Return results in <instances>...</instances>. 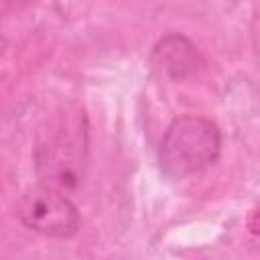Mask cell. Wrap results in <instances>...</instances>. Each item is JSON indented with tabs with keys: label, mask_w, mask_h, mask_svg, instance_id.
<instances>
[{
	"label": "cell",
	"mask_w": 260,
	"mask_h": 260,
	"mask_svg": "<svg viewBox=\"0 0 260 260\" xmlns=\"http://www.w3.org/2000/svg\"><path fill=\"white\" fill-rule=\"evenodd\" d=\"M14 213L26 230L45 238L67 240L73 238L81 225L79 211L67 193L43 183L22 191Z\"/></svg>",
	"instance_id": "obj_3"
},
{
	"label": "cell",
	"mask_w": 260,
	"mask_h": 260,
	"mask_svg": "<svg viewBox=\"0 0 260 260\" xmlns=\"http://www.w3.org/2000/svg\"><path fill=\"white\" fill-rule=\"evenodd\" d=\"M219 154V126L209 118L185 114L167 126L158 148V162L165 177L181 181L213 167Z\"/></svg>",
	"instance_id": "obj_2"
},
{
	"label": "cell",
	"mask_w": 260,
	"mask_h": 260,
	"mask_svg": "<svg viewBox=\"0 0 260 260\" xmlns=\"http://www.w3.org/2000/svg\"><path fill=\"white\" fill-rule=\"evenodd\" d=\"M87 118L83 110L59 112L47 122L35 146V171L43 185L59 191L75 189L87 169Z\"/></svg>",
	"instance_id": "obj_1"
},
{
	"label": "cell",
	"mask_w": 260,
	"mask_h": 260,
	"mask_svg": "<svg viewBox=\"0 0 260 260\" xmlns=\"http://www.w3.org/2000/svg\"><path fill=\"white\" fill-rule=\"evenodd\" d=\"M201 57L197 47L181 32H169L156 41L150 51L148 65L152 73L169 81H183L195 73Z\"/></svg>",
	"instance_id": "obj_4"
}]
</instances>
